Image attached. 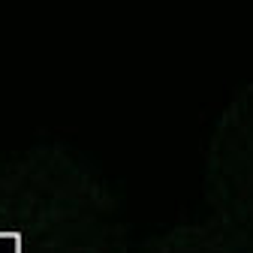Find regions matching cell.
<instances>
[{
    "mask_svg": "<svg viewBox=\"0 0 253 253\" xmlns=\"http://www.w3.org/2000/svg\"><path fill=\"white\" fill-rule=\"evenodd\" d=\"M0 238L12 253H133L121 184L76 142L0 151Z\"/></svg>",
    "mask_w": 253,
    "mask_h": 253,
    "instance_id": "6da1fadb",
    "label": "cell"
},
{
    "mask_svg": "<svg viewBox=\"0 0 253 253\" xmlns=\"http://www.w3.org/2000/svg\"><path fill=\"white\" fill-rule=\"evenodd\" d=\"M202 208L253 238V82L211 124L202 154Z\"/></svg>",
    "mask_w": 253,
    "mask_h": 253,
    "instance_id": "7a4b0ae2",
    "label": "cell"
},
{
    "mask_svg": "<svg viewBox=\"0 0 253 253\" xmlns=\"http://www.w3.org/2000/svg\"><path fill=\"white\" fill-rule=\"evenodd\" d=\"M133 253H253V238L202 208L199 214L148 232L136 241Z\"/></svg>",
    "mask_w": 253,
    "mask_h": 253,
    "instance_id": "3957f363",
    "label": "cell"
}]
</instances>
